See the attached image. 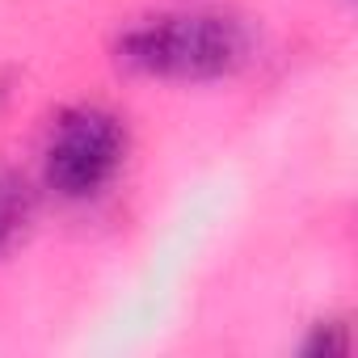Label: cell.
I'll return each instance as SVG.
<instances>
[{
  "label": "cell",
  "mask_w": 358,
  "mask_h": 358,
  "mask_svg": "<svg viewBox=\"0 0 358 358\" xmlns=\"http://www.w3.org/2000/svg\"><path fill=\"white\" fill-rule=\"evenodd\" d=\"M257 55L253 26L241 13L194 9V13H160L127 26L114 43V59L131 76L173 80V85H207L245 72Z\"/></svg>",
  "instance_id": "cell-1"
},
{
  "label": "cell",
  "mask_w": 358,
  "mask_h": 358,
  "mask_svg": "<svg viewBox=\"0 0 358 358\" xmlns=\"http://www.w3.org/2000/svg\"><path fill=\"white\" fill-rule=\"evenodd\" d=\"M299 350L312 354V358H341V354H350V320L345 316L316 320L312 333H308V341Z\"/></svg>",
  "instance_id": "cell-4"
},
{
  "label": "cell",
  "mask_w": 358,
  "mask_h": 358,
  "mask_svg": "<svg viewBox=\"0 0 358 358\" xmlns=\"http://www.w3.org/2000/svg\"><path fill=\"white\" fill-rule=\"evenodd\" d=\"M122 160H127L122 118L101 106H76L59 114L51 127V139L43 148V177L59 199L85 203L114 182Z\"/></svg>",
  "instance_id": "cell-2"
},
{
  "label": "cell",
  "mask_w": 358,
  "mask_h": 358,
  "mask_svg": "<svg viewBox=\"0 0 358 358\" xmlns=\"http://www.w3.org/2000/svg\"><path fill=\"white\" fill-rule=\"evenodd\" d=\"M34 215H38L34 186L26 182L17 169L0 164V262L13 257L26 245V236L34 228Z\"/></svg>",
  "instance_id": "cell-3"
}]
</instances>
